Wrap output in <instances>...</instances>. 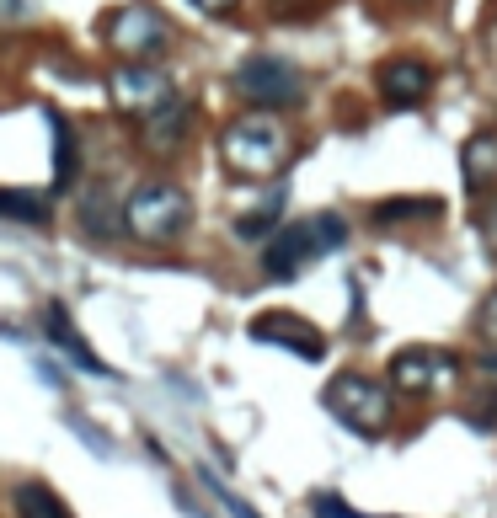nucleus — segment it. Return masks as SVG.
<instances>
[{"instance_id":"6e6552de","label":"nucleus","mask_w":497,"mask_h":518,"mask_svg":"<svg viewBox=\"0 0 497 518\" xmlns=\"http://www.w3.org/2000/svg\"><path fill=\"white\" fill-rule=\"evenodd\" d=\"M107 97H113L118 113H129L139 123L145 113H155V107L172 97V81H166L155 65H118L107 75Z\"/></svg>"},{"instance_id":"9b49d317","label":"nucleus","mask_w":497,"mask_h":518,"mask_svg":"<svg viewBox=\"0 0 497 518\" xmlns=\"http://www.w3.org/2000/svg\"><path fill=\"white\" fill-rule=\"evenodd\" d=\"M188 129H193V107L177 97H166L155 113H145L139 118V139H145V150H155V155H172V150H182L188 145Z\"/></svg>"},{"instance_id":"f8f14e48","label":"nucleus","mask_w":497,"mask_h":518,"mask_svg":"<svg viewBox=\"0 0 497 518\" xmlns=\"http://www.w3.org/2000/svg\"><path fill=\"white\" fill-rule=\"evenodd\" d=\"M460 171H465V187H471V198H481V193H492V187H497V134H492V129H481V134L465 139Z\"/></svg>"},{"instance_id":"dca6fc26","label":"nucleus","mask_w":497,"mask_h":518,"mask_svg":"<svg viewBox=\"0 0 497 518\" xmlns=\"http://www.w3.org/2000/svg\"><path fill=\"white\" fill-rule=\"evenodd\" d=\"M0 219H17V225H49L54 203L43 193H27V187H0Z\"/></svg>"},{"instance_id":"20e7f679","label":"nucleus","mask_w":497,"mask_h":518,"mask_svg":"<svg viewBox=\"0 0 497 518\" xmlns=\"http://www.w3.org/2000/svg\"><path fill=\"white\" fill-rule=\"evenodd\" d=\"M172 33L177 27L155 6H145V0H129V6H118L113 17L102 22V43L123 59V65H145V59L166 54L172 49Z\"/></svg>"},{"instance_id":"4be33fe9","label":"nucleus","mask_w":497,"mask_h":518,"mask_svg":"<svg viewBox=\"0 0 497 518\" xmlns=\"http://www.w3.org/2000/svg\"><path fill=\"white\" fill-rule=\"evenodd\" d=\"M38 17V0H0V27H17Z\"/></svg>"},{"instance_id":"5701e85b","label":"nucleus","mask_w":497,"mask_h":518,"mask_svg":"<svg viewBox=\"0 0 497 518\" xmlns=\"http://www.w3.org/2000/svg\"><path fill=\"white\" fill-rule=\"evenodd\" d=\"M204 481H209V492H214V497L225 502V513H230V518H262V513H252V508H246V502H241L236 492H230V486H220V481H214V476H204Z\"/></svg>"},{"instance_id":"1a4fd4ad","label":"nucleus","mask_w":497,"mask_h":518,"mask_svg":"<svg viewBox=\"0 0 497 518\" xmlns=\"http://www.w3.org/2000/svg\"><path fill=\"white\" fill-rule=\"evenodd\" d=\"M449 374H455V353H444V348H401L391 358V385L407 390V396H428Z\"/></svg>"},{"instance_id":"6ab92c4d","label":"nucleus","mask_w":497,"mask_h":518,"mask_svg":"<svg viewBox=\"0 0 497 518\" xmlns=\"http://www.w3.org/2000/svg\"><path fill=\"white\" fill-rule=\"evenodd\" d=\"M284 193H273L268 203H262V209H252V214H241L236 219V235H241V241H262V235H268L273 225H278V214H284Z\"/></svg>"},{"instance_id":"4468645a","label":"nucleus","mask_w":497,"mask_h":518,"mask_svg":"<svg viewBox=\"0 0 497 518\" xmlns=\"http://www.w3.org/2000/svg\"><path fill=\"white\" fill-rule=\"evenodd\" d=\"M11 508H17V518H75L49 481H22L11 492Z\"/></svg>"},{"instance_id":"7ed1b4c3","label":"nucleus","mask_w":497,"mask_h":518,"mask_svg":"<svg viewBox=\"0 0 497 518\" xmlns=\"http://www.w3.org/2000/svg\"><path fill=\"white\" fill-rule=\"evenodd\" d=\"M193 225V203L188 193H182L177 182H139L129 198H123V230L134 235V241H145V246H166V241H177L182 230Z\"/></svg>"},{"instance_id":"f03ea898","label":"nucleus","mask_w":497,"mask_h":518,"mask_svg":"<svg viewBox=\"0 0 497 518\" xmlns=\"http://www.w3.org/2000/svg\"><path fill=\"white\" fill-rule=\"evenodd\" d=\"M348 241V219L343 214H305L294 225L273 230V241L262 246V273L268 278H300L321 257H332Z\"/></svg>"},{"instance_id":"f257e3e1","label":"nucleus","mask_w":497,"mask_h":518,"mask_svg":"<svg viewBox=\"0 0 497 518\" xmlns=\"http://www.w3.org/2000/svg\"><path fill=\"white\" fill-rule=\"evenodd\" d=\"M220 155L230 166V177H246V182H273L284 177L289 161H294V134L278 113H241L225 123L220 134Z\"/></svg>"},{"instance_id":"bb28decb","label":"nucleus","mask_w":497,"mask_h":518,"mask_svg":"<svg viewBox=\"0 0 497 518\" xmlns=\"http://www.w3.org/2000/svg\"><path fill=\"white\" fill-rule=\"evenodd\" d=\"M198 11H204V17H236L241 11V0H193Z\"/></svg>"},{"instance_id":"f3484780","label":"nucleus","mask_w":497,"mask_h":518,"mask_svg":"<svg viewBox=\"0 0 497 518\" xmlns=\"http://www.w3.org/2000/svg\"><path fill=\"white\" fill-rule=\"evenodd\" d=\"M439 198H385L375 203V225H423V219H439Z\"/></svg>"},{"instance_id":"423d86ee","label":"nucleus","mask_w":497,"mask_h":518,"mask_svg":"<svg viewBox=\"0 0 497 518\" xmlns=\"http://www.w3.org/2000/svg\"><path fill=\"white\" fill-rule=\"evenodd\" d=\"M236 91L257 113H284V107L305 102V70L284 54H252L236 70Z\"/></svg>"},{"instance_id":"9d476101","label":"nucleus","mask_w":497,"mask_h":518,"mask_svg":"<svg viewBox=\"0 0 497 518\" xmlns=\"http://www.w3.org/2000/svg\"><path fill=\"white\" fill-rule=\"evenodd\" d=\"M375 86L385 107H423L433 91V65L428 59H385Z\"/></svg>"},{"instance_id":"aec40b11","label":"nucleus","mask_w":497,"mask_h":518,"mask_svg":"<svg viewBox=\"0 0 497 518\" xmlns=\"http://www.w3.org/2000/svg\"><path fill=\"white\" fill-rule=\"evenodd\" d=\"M321 6H326V0H268V17H278V22H310V17H321Z\"/></svg>"},{"instance_id":"39448f33","label":"nucleus","mask_w":497,"mask_h":518,"mask_svg":"<svg viewBox=\"0 0 497 518\" xmlns=\"http://www.w3.org/2000/svg\"><path fill=\"white\" fill-rule=\"evenodd\" d=\"M321 401L343 428L364 433V438L385 433V422H391V390H385L375 374H337V380H326Z\"/></svg>"},{"instance_id":"a878e982","label":"nucleus","mask_w":497,"mask_h":518,"mask_svg":"<svg viewBox=\"0 0 497 518\" xmlns=\"http://www.w3.org/2000/svg\"><path fill=\"white\" fill-rule=\"evenodd\" d=\"M481 49H487V59L497 65V6L487 11V22H481Z\"/></svg>"},{"instance_id":"a211bd4d","label":"nucleus","mask_w":497,"mask_h":518,"mask_svg":"<svg viewBox=\"0 0 497 518\" xmlns=\"http://www.w3.org/2000/svg\"><path fill=\"white\" fill-rule=\"evenodd\" d=\"M49 118V134H54V187H70L75 182V129L65 123V113H43Z\"/></svg>"},{"instance_id":"393cba45","label":"nucleus","mask_w":497,"mask_h":518,"mask_svg":"<svg viewBox=\"0 0 497 518\" xmlns=\"http://www.w3.org/2000/svg\"><path fill=\"white\" fill-rule=\"evenodd\" d=\"M481 241H487L492 257H497V198L487 203V209H481Z\"/></svg>"},{"instance_id":"cd10ccee","label":"nucleus","mask_w":497,"mask_h":518,"mask_svg":"<svg viewBox=\"0 0 497 518\" xmlns=\"http://www.w3.org/2000/svg\"><path fill=\"white\" fill-rule=\"evenodd\" d=\"M487 369H492V374H497V353H492V358H487Z\"/></svg>"},{"instance_id":"ddd939ff","label":"nucleus","mask_w":497,"mask_h":518,"mask_svg":"<svg viewBox=\"0 0 497 518\" xmlns=\"http://www.w3.org/2000/svg\"><path fill=\"white\" fill-rule=\"evenodd\" d=\"M43 332H49V342H59V348H65V353H70L81 369H91V374H113V369H107L97 353H91V342H86V337L70 326V310L59 305V300H49V305H43Z\"/></svg>"},{"instance_id":"b1692460","label":"nucleus","mask_w":497,"mask_h":518,"mask_svg":"<svg viewBox=\"0 0 497 518\" xmlns=\"http://www.w3.org/2000/svg\"><path fill=\"white\" fill-rule=\"evenodd\" d=\"M476 332L487 337V342H497V289L481 300V310H476Z\"/></svg>"},{"instance_id":"2eb2a0df","label":"nucleus","mask_w":497,"mask_h":518,"mask_svg":"<svg viewBox=\"0 0 497 518\" xmlns=\"http://www.w3.org/2000/svg\"><path fill=\"white\" fill-rule=\"evenodd\" d=\"M81 230H91V235H118L123 230V203L107 198V187H86L81 193Z\"/></svg>"},{"instance_id":"412c9836","label":"nucleus","mask_w":497,"mask_h":518,"mask_svg":"<svg viewBox=\"0 0 497 518\" xmlns=\"http://www.w3.org/2000/svg\"><path fill=\"white\" fill-rule=\"evenodd\" d=\"M310 513L316 518H364V513H353L343 497H332V492H321V497H310Z\"/></svg>"},{"instance_id":"0eeeda50","label":"nucleus","mask_w":497,"mask_h":518,"mask_svg":"<svg viewBox=\"0 0 497 518\" xmlns=\"http://www.w3.org/2000/svg\"><path fill=\"white\" fill-rule=\"evenodd\" d=\"M246 332H252V342H268V348L300 353L305 364H321V358H326V337L305 316H294V310H262V316H252Z\"/></svg>"}]
</instances>
